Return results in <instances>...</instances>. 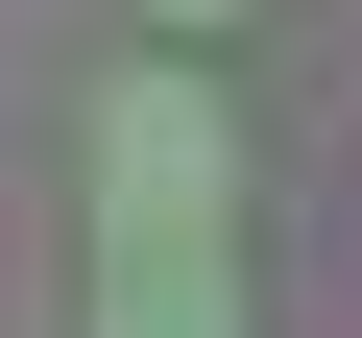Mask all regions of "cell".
Instances as JSON below:
<instances>
[{
  "label": "cell",
  "mask_w": 362,
  "mask_h": 338,
  "mask_svg": "<svg viewBox=\"0 0 362 338\" xmlns=\"http://www.w3.org/2000/svg\"><path fill=\"white\" fill-rule=\"evenodd\" d=\"M145 25H169V49H218V25H242V0H145Z\"/></svg>",
  "instance_id": "cell-3"
},
{
  "label": "cell",
  "mask_w": 362,
  "mask_h": 338,
  "mask_svg": "<svg viewBox=\"0 0 362 338\" xmlns=\"http://www.w3.org/2000/svg\"><path fill=\"white\" fill-rule=\"evenodd\" d=\"M97 338H242V266L218 242H97Z\"/></svg>",
  "instance_id": "cell-2"
},
{
  "label": "cell",
  "mask_w": 362,
  "mask_h": 338,
  "mask_svg": "<svg viewBox=\"0 0 362 338\" xmlns=\"http://www.w3.org/2000/svg\"><path fill=\"white\" fill-rule=\"evenodd\" d=\"M97 242H218V194H242V121H218V73L194 49H145V73H97Z\"/></svg>",
  "instance_id": "cell-1"
}]
</instances>
